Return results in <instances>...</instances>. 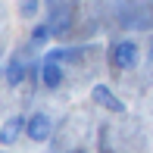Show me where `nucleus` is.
<instances>
[{
    "mask_svg": "<svg viewBox=\"0 0 153 153\" xmlns=\"http://www.w3.org/2000/svg\"><path fill=\"white\" fill-rule=\"evenodd\" d=\"M22 81H25V62L22 59H13L10 66H6V85L16 88V85H22Z\"/></svg>",
    "mask_w": 153,
    "mask_h": 153,
    "instance_id": "obj_6",
    "label": "nucleus"
},
{
    "mask_svg": "<svg viewBox=\"0 0 153 153\" xmlns=\"http://www.w3.org/2000/svg\"><path fill=\"white\" fill-rule=\"evenodd\" d=\"M19 13H22L25 19H34V13H38V0H22V3H19Z\"/></svg>",
    "mask_w": 153,
    "mask_h": 153,
    "instance_id": "obj_9",
    "label": "nucleus"
},
{
    "mask_svg": "<svg viewBox=\"0 0 153 153\" xmlns=\"http://www.w3.org/2000/svg\"><path fill=\"white\" fill-rule=\"evenodd\" d=\"M25 134H28L34 144L50 141V134H53V119H50L47 113H34V116H28V122H25Z\"/></svg>",
    "mask_w": 153,
    "mask_h": 153,
    "instance_id": "obj_2",
    "label": "nucleus"
},
{
    "mask_svg": "<svg viewBox=\"0 0 153 153\" xmlns=\"http://www.w3.org/2000/svg\"><path fill=\"white\" fill-rule=\"evenodd\" d=\"M137 59H141V47H137L131 38L113 41V47H109V66H113V69L128 72V69L137 66Z\"/></svg>",
    "mask_w": 153,
    "mask_h": 153,
    "instance_id": "obj_1",
    "label": "nucleus"
},
{
    "mask_svg": "<svg viewBox=\"0 0 153 153\" xmlns=\"http://www.w3.org/2000/svg\"><path fill=\"white\" fill-rule=\"evenodd\" d=\"M50 38H53L50 22H41V25H34V31H31V44H47Z\"/></svg>",
    "mask_w": 153,
    "mask_h": 153,
    "instance_id": "obj_8",
    "label": "nucleus"
},
{
    "mask_svg": "<svg viewBox=\"0 0 153 153\" xmlns=\"http://www.w3.org/2000/svg\"><path fill=\"white\" fill-rule=\"evenodd\" d=\"M25 116H10V119L3 122V128H0V144L3 147H13V144L19 141V134H25Z\"/></svg>",
    "mask_w": 153,
    "mask_h": 153,
    "instance_id": "obj_5",
    "label": "nucleus"
},
{
    "mask_svg": "<svg viewBox=\"0 0 153 153\" xmlns=\"http://www.w3.org/2000/svg\"><path fill=\"white\" fill-rule=\"evenodd\" d=\"M69 22H72V13H69V10H59L56 16L50 19V28H53V34H62V31L69 28Z\"/></svg>",
    "mask_w": 153,
    "mask_h": 153,
    "instance_id": "obj_7",
    "label": "nucleus"
},
{
    "mask_svg": "<svg viewBox=\"0 0 153 153\" xmlns=\"http://www.w3.org/2000/svg\"><path fill=\"white\" fill-rule=\"evenodd\" d=\"M91 100L97 103V106H103L106 113H116V116L125 113V103H122L113 91H109L106 85H94V88H91Z\"/></svg>",
    "mask_w": 153,
    "mask_h": 153,
    "instance_id": "obj_3",
    "label": "nucleus"
},
{
    "mask_svg": "<svg viewBox=\"0 0 153 153\" xmlns=\"http://www.w3.org/2000/svg\"><path fill=\"white\" fill-rule=\"evenodd\" d=\"M62 78H66V69H62V62H59V59L47 56L44 62H41V85H44V88L56 91V88L62 85Z\"/></svg>",
    "mask_w": 153,
    "mask_h": 153,
    "instance_id": "obj_4",
    "label": "nucleus"
}]
</instances>
